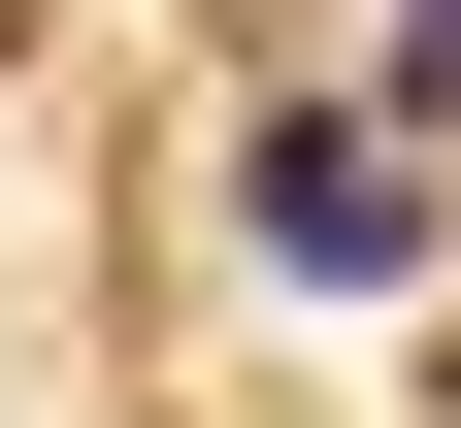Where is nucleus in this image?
Listing matches in <instances>:
<instances>
[{
  "instance_id": "1",
  "label": "nucleus",
  "mask_w": 461,
  "mask_h": 428,
  "mask_svg": "<svg viewBox=\"0 0 461 428\" xmlns=\"http://www.w3.org/2000/svg\"><path fill=\"white\" fill-rule=\"evenodd\" d=\"M230 231H264L297 296H395V264H429V165H395L363 99H264V132H230Z\"/></svg>"
},
{
  "instance_id": "2",
  "label": "nucleus",
  "mask_w": 461,
  "mask_h": 428,
  "mask_svg": "<svg viewBox=\"0 0 461 428\" xmlns=\"http://www.w3.org/2000/svg\"><path fill=\"white\" fill-rule=\"evenodd\" d=\"M395 67H429V99H461V0H395Z\"/></svg>"
}]
</instances>
